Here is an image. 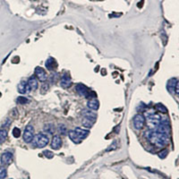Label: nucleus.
I'll return each mask as SVG.
<instances>
[{
	"label": "nucleus",
	"instance_id": "obj_12",
	"mask_svg": "<svg viewBox=\"0 0 179 179\" xmlns=\"http://www.w3.org/2000/svg\"><path fill=\"white\" fill-rule=\"evenodd\" d=\"M87 107L91 110H98L100 107V102L97 99H91L88 101Z\"/></svg>",
	"mask_w": 179,
	"mask_h": 179
},
{
	"label": "nucleus",
	"instance_id": "obj_3",
	"mask_svg": "<svg viewBox=\"0 0 179 179\" xmlns=\"http://www.w3.org/2000/svg\"><path fill=\"white\" fill-rule=\"evenodd\" d=\"M33 138H34V127L31 125H28L24 129L23 139L24 142L30 143L32 142Z\"/></svg>",
	"mask_w": 179,
	"mask_h": 179
},
{
	"label": "nucleus",
	"instance_id": "obj_9",
	"mask_svg": "<svg viewBox=\"0 0 179 179\" xmlns=\"http://www.w3.org/2000/svg\"><path fill=\"white\" fill-rule=\"evenodd\" d=\"M61 146H62V140H61L60 136L55 135L51 141V148L55 150H58L61 148Z\"/></svg>",
	"mask_w": 179,
	"mask_h": 179
},
{
	"label": "nucleus",
	"instance_id": "obj_11",
	"mask_svg": "<svg viewBox=\"0 0 179 179\" xmlns=\"http://www.w3.org/2000/svg\"><path fill=\"white\" fill-rule=\"evenodd\" d=\"M27 84L29 86L30 90H35L38 89V86H39V83H38V80L35 76H31L29 78L28 82H27Z\"/></svg>",
	"mask_w": 179,
	"mask_h": 179
},
{
	"label": "nucleus",
	"instance_id": "obj_10",
	"mask_svg": "<svg viewBox=\"0 0 179 179\" xmlns=\"http://www.w3.org/2000/svg\"><path fill=\"white\" fill-rule=\"evenodd\" d=\"M45 65H46V68H47V70L52 71V70H55V69L58 67V63H57V61L54 59V58H49L46 61Z\"/></svg>",
	"mask_w": 179,
	"mask_h": 179
},
{
	"label": "nucleus",
	"instance_id": "obj_17",
	"mask_svg": "<svg viewBox=\"0 0 179 179\" xmlns=\"http://www.w3.org/2000/svg\"><path fill=\"white\" fill-rule=\"evenodd\" d=\"M6 139H7V132H6V130L0 129V144L4 143Z\"/></svg>",
	"mask_w": 179,
	"mask_h": 179
},
{
	"label": "nucleus",
	"instance_id": "obj_14",
	"mask_svg": "<svg viewBox=\"0 0 179 179\" xmlns=\"http://www.w3.org/2000/svg\"><path fill=\"white\" fill-rule=\"evenodd\" d=\"M82 114H83L84 118H88V119L93 121L94 123L96 122V120H97V115H96L94 112L89 111V110H84V111L82 112Z\"/></svg>",
	"mask_w": 179,
	"mask_h": 179
},
{
	"label": "nucleus",
	"instance_id": "obj_4",
	"mask_svg": "<svg viewBox=\"0 0 179 179\" xmlns=\"http://www.w3.org/2000/svg\"><path fill=\"white\" fill-rule=\"evenodd\" d=\"M133 122H134V128L137 129V130H141L143 127V125H144L145 118L142 114H137V115L134 116Z\"/></svg>",
	"mask_w": 179,
	"mask_h": 179
},
{
	"label": "nucleus",
	"instance_id": "obj_24",
	"mask_svg": "<svg viewBox=\"0 0 179 179\" xmlns=\"http://www.w3.org/2000/svg\"><path fill=\"white\" fill-rule=\"evenodd\" d=\"M58 130H59L60 133H62V134H66V127H65V125H59Z\"/></svg>",
	"mask_w": 179,
	"mask_h": 179
},
{
	"label": "nucleus",
	"instance_id": "obj_1",
	"mask_svg": "<svg viewBox=\"0 0 179 179\" xmlns=\"http://www.w3.org/2000/svg\"><path fill=\"white\" fill-rule=\"evenodd\" d=\"M33 145L37 148H44L46 147L48 142H49V138L47 134L43 133H40V134L34 135L33 138Z\"/></svg>",
	"mask_w": 179,
	"mask_h": 179
},
{
	"label": "nucleus",
	"instance_id": "obj_6",
	"mask_svg": "<svg viewBox=\"0 0 179 179\" xmlns=\"http://www.w3.org/2000/svg\"><path fill=\"white\" fill-rule=\"evenodd\" d=\"M14 160V155L12 152L5 151L2 154L1 156V162L3 165H10L13 162Z\"/></svg>",
	"mask_w": 179,
	"mask_h": 179
},
{
	"label": "nucleus",
	"instance_id": "obj_15",
	"mask_svg": "<svg viewBox=\"0 0 179 179\" xmlns=\"http://www.w3.org/2000/svg\"><path fill=\"white\" fill-rule=\"evenodd\" d=\"M68 135H69V138L72 140V142H75V143H76V144H79V143H81V142H82V140H80V138L77 136V134H75V132L74 131V130L69 131Z\"/></svg>",
	"mask_w": 179,
	"mask_h": 179
},
{
	"label": "nucleus",
	"instance_id": "obj_2",
	"mask_svg": "<svg viewBox=\"0 0 179 179\" xmlns=\"http://www.w3.org/2000/svg\"><path fill=\"white\" fill-rule=\"evenodd\" d=\"M75 90H76V91H77V93H78L79 95H81V96H82V97H85V98L90 99V100H91V99H96V97H97L96 93H95L94 91H91V90H90L87 86H85L84 84L78 83V84L76 85V87H75Z\"/></svg>",
	"mask_w": 179,
	"mask_h": 179
},
{
	"label": "nucleus",
	"instance_id": "obj_13",
	"mask_svg": "<svg viewBox=\"0 0 179 179\" xmlns=\"http://www.w3.org/2000/svg\"><path fill=\"white\" fill-rule=\"evenodd\" d=\"M30 88L27 84V82H21L18 85V91L22 94H24V93H29L30 92Z\"/></svg>",
	"mask_w": 179,
	"mask_h": 179
},
{
	"label": "nucleus",
	"instance_id": "obj_25",
	"mask_svg": "<svg viewBox=\"0 0 179 179\" xmlns=\"http://www.w3.org/2000/svg\"><path fill=\"white\" fill-rule=\"evenodd\" d=\"M167 153H168V151H167V149H164V150H162V151H160V152L159 153V157L161 158V159H165V158L167 157Z\"/></svg>",
	"mask_w": 179,
	"mask_h": 179
},
{
	"label": "nucleus",
	"instance_id": "obj_21",
	"mask_svg": "<svg viewBox=\"0 0 179 179\" xmlns=\"http://www.w3.org/2000/svg\"><path fill=\"white\" fill-rule=\"evenodd\" d=\"M155 107H156V109H157L158 111H160V112H162V113H167V107H166L163 104H161V103H158V104L156 105Z\"/></svg>",
	"mask_w": 179,
	"mask_h": 179
},
{
	"label": "nucleus",
	"instance_id": "obj_20",
	"mask_svg": "<svg viewBox=\"0 0 179 179\" xmlns=\"http://www.w3.org/2000/svg\"><path fill=\"white\" fill-rule=\"evenodd\" d=\"M7 176L6 168L3 166H0V179H5Z\"/></svg>",
	"mask_w": 179,
	"mask_h": 179
},
{
	"label": "nucleus",
	"instance_id": "obj_7",
	"mask_svg": "<svg viewBox=\"0 0 179 179\" xmlns=\"http://www.w3.org/2000/svg\"><path fill=\"white\" fill-rule=\"evenodd\" d=\"M35 77L38 78V80H40V82H45L47 79V75L44 70V68L38 66L35 68Z\"/></svg>",
	"mask_w": 179,
	"mask_h": 179
},
{
	"label": "nucleus",
	"instance_id": "obj_27",
	"mask_svg": "<svg viewBox=\"0 0 179 179\" xmlns=\"http://www.w3.org/2000/svg\"><path fill=\"white\" fill-rule=\"evenodd\" d=\"M30 1H36V0H30Z\"/></svg>",
	"mask_w": 179,
	"mask_h": 179
},
{
	"label": "nucleus",
	"instance_id": "obj_18",
	"mask_svg": "<svg viewBox=\"0 0 179 179\" xmlns=\"http://www.w3.org/2000/svg\"><path fill=\"white\" fill-rule=\"evenodd\" d=\"M82 125H83L85 128H90V127L93 125L94 122L91 121V120L88 119V118H84L82 119Z\"/></svg>",
	"mask_w": 179,
	"mask_h": 179
},
{
	"label": "nucleus",
	"instance_id": "obj_19",
	"mask_svg": "<svg viewBox=\"0 0 179 179\" xmlns=\"http://www.w3.org/2000/svg\"><path fill=\"white\" fill-rule=\"evenodd\" d=\"M16 101H17V103H18V104L25 105L29 102V100H28L26 97H23V96H21V97H18V98H17Z\"/></svg>",
	"mask_w": 179,
	"mask_h": 179
},
{
	"label": "nucleus",
	"instance_id": "obj_16",
	"mask_svg": "<svg viewBox=\"0 0 179 179\" xmlns=\"http://www.w3.org/2000/svg\"><path fill=\"white\" fill-rule=\"evenodd\" d=\"M177 83V79H171L169 80L168 83H167V89L170 92H173V90H175L176 84Z\"/></svg>",
	"mask_w": 179,
	"mask_h": 179
},
{
	"label": "nucleus",
	"instance_id": "obj_8",
	"mask_svg": "<svg viewBox=\"0 0 179 179\" xmlns=\"http://www.w3.org/2000/svg\"><path fill=\"white\" fill-rule=\"evenodd\" d=\"M75 134H77V136L80 138V140H84L88 135L90 134V131L88 129H82L81 127H76L75 130Z\"/></svg>",
	"mask_w": 179,
	"mask_h": 179
},
{
	"label": "nucleus",
	"instance_id": "obj_26",
	"mask_svg": "<svg viewBox=\"0 0 179 179\" xmlns=\"http://www.w3.org/2000/svg\"><path fill=\"white\" fill-rule=\"evenodd\" d=\"M44 155H45V157H47V159H52L53 158V153L51 152V151H49V150H45L44 152Z\"/></svg>",
	"mask_w": 179,
	"mask_h": 179
},
{
	"label": "nucleus",
	"instance_id": "obj_22",
	"mask_svg": "<svg viewBox=\"0 0 179 179\" xmlns=\"http://www.w3.org/2000/svg\"><path fill=\"white\" fill-rule=\"evenodd\" d=\"M44 131H46L48 134H53L55 131V127L53 125H46L44 126Z\"/></svg>",
	"mask_w": 179,
	"mask_h": 179
},
{
	"label": "nucleus",
	"instance_id": "obj_5",
	"mask_svg": "<svg viewBox=\"0 0 179 179\" xmlns=\"http://www.w3.org/2000/svg\"><path fill=\"white\" fill-rule=\"evenodd\" d=\"M60 85L64 89L70 88L72 86V79H71L70 75H67V74H65L64 75H62L61 81H60Z\"/></svg>",
	"mask_w": 179,
	"mask_h": 179
},
{
	"label": "nucleus",
	"instance_id": "obj_23",
	"mask_svg": "<svg viewBox=\"0 0 179 179\" xmlns=\"http://www.w3.org/2000/svg\"><path fill=\"white\" fill-rule=\"evenodd\" d=\"M13 135L15 138H19L21 136V130L18 127H15L13 129Z\"/></svg>",
	"mask_w": 179,
	"mask_h": 179
}]
</instances>
